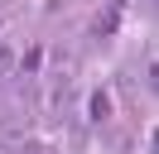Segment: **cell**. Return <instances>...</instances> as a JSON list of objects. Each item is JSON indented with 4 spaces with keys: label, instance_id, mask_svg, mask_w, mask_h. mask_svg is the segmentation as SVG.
Segmentation results:
<instances>
[{
    "label": "cell",
    "instance_id": "6",
    "mask_svg": "<svg viewBox=\"0 0 159 154\" xmlns=\"http://www.w3.org/2000/svg\"><path fill=\"white\" fill-rule=\"evenodd\" d=\"M145 5H154V0H145Z\"/></svg>",
    "mask_w": 159,
    "mask_h": 154
},
{
    "label": "cell",
    "instance_id": "1",
    "mask_svg": "<svg viewBox=\"0 0 159 154\" xmlns=\"http://www.w3.org/2000/svg\"><path fill=\"white\" fill-rule=\"evenodd\" d=\"M72 101H77V87H72V77H68V72H58V77H53V87H48L53 120H72Z\"/></svg>",
    "mask_w": 159,
    "mask_h": 154
},
{
    "label": "cell",
    "instance_id": "4",
    "mask_svg": "<svg viewBox=\"0 0 159 154\" xmlns=\"http://www.w3.org/2000/svg\"><path fill=\"white\" fill-rule=\"evenodd\" d=\"M39 63H43V53H39V48H29V53H24V72H34Z\"/></svg>",
    "mask_w": 159,
    "mask_h": 154
},
{
    "label": "cell",
    "instance_id": "2",
    "mask_svg": "<svg viewBox=\"0 0 159 154\" xmlns=\"http://www.w3.org/2000/svg\"><path fill=\"white\" fill-rule=\"evenodd\" d=\"M87 111H92V120H111V92H92V106H87Z\"/></svg>",
    "mask_w": 159,
    "mask_h": 154
},
{
    "label": "cell",
    "instance_id": "3",
    "mask_svg": "<svg viewBox=\"0 0 159 154\" xmlns=\"http://www.w3.org/2000/svg\"><path fill=\"white\" fill-rule=\"evenodd\" d=\"M15 67V43H0V77Z\"/></svg>",
    "mask_w": 159,
    "mask_h": 154
},
{
    "label": "cell",
    "instance_id": "5",
    "mask_svg": "<svg viewBox=\"0 0 159 154\" xmlns=\"http://www.w3.org/2000/svg\"><path fill=\"white\" fill-rule=\"evenodd\" d=\"M24 154H48V149H43V144H29V149H24Z\"/></svg>",
    "mask_w": 159,
    "mask_h": 154
}]
</instances>
